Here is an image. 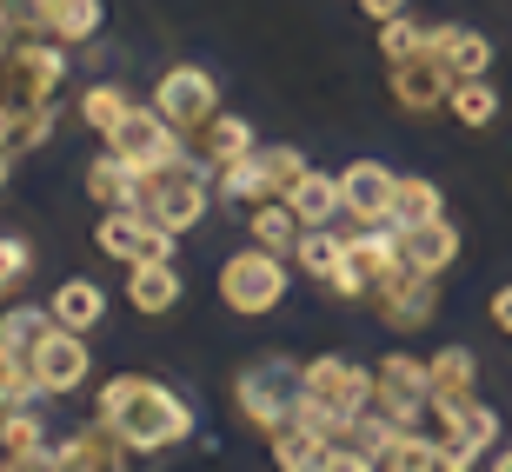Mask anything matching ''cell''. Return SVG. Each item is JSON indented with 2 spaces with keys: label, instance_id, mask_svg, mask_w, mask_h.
I'll use <instances>...</instances> for the list:
<instances>
[{
  "label": "cell",
  "instance_id": "3957f363",
  "mask_svg": "<svg viewBox=\"0 0 512 472\" xmlns=\"http://www.w3.org/2000/svg\"><path fill=\"white\" fill-rule=\"evenodd\" d=\"M300 173H306L300 147H253V153H240L233 167L213 173V187H220V200H247V207H260V200H286Z\"/></svg>",
  "mask_w": 512,
  "mask_h": 472
},
{
  "label": "cell",
  "instance_id": "4316f807",
  "mask_svg": "<svg viewBox=\"0 0 512 472\" xmlns=\"http://www.w3.org/2000/svg\"><path fill=\"white\" fill-rule=\"evenodd\" d=\"M433 40L446 47V60H453L459 80H473V74H486V67H493V40L473 34V27H433Z\"/></svg>",
  "mask_w": 512,
  "mask_h": 472
},
{
  "label": "cell",
  "instance_id": "83f0119b",
  "mask_svg": "<svg viewBox=\"0 0 512 472\" xmlns=\"http://www.w3.org/2000/svg\"><path fill=\"white\" fill-rule=\"evenodd\" d=\"M446 213V200H439L433 180H419V173H406L393 193V227H426V220H439Z\"/></svg>",
  "mask_w": 512,
  "mask_h": 472
},
{
  "label": "cell",
  "instance_id": "d6a6232c",
  "mask_svg": "<svg viewBox=\"0 0 512 472\" xmlns=\"http://www.w3.org/2000/svg\"><path fill=\"white\" fill-rule=\"evenodd\" d=\"M340 253H346V240H333L326 227H306V233H300V266L313 273V280H333Z\"/></svg>",
  "mask_w": 512,
  "mask_h": 472
},
{
  "label": "cell",
  "instance_id": "836d02e7",
  "mask_svg": "<svg viewBox=\"0 0 512 472\" xmlns=\"http://www.w3.org/2000/svg\"><path fill=\"white\" fill-rule=\"evenodd\" d=\"M34 399H40L34 366H0V413H27Z\"/></svg>",
  "mask_w": 512,
  "mask_h": 472
},
{
  "label": "cell",
  "instance_id": "ba28073f",
  "mask_svg": "<svg viewBox=\"0 0 512 472\" xmlns=\"http://www.w3.org/2000/svg\"><path fill=\"white\" fill-rule=\"evenodd\" d=\"M107 147H114L133 173H153V167H167V160H180V153H187V140H180V127H173L160 107H133V114L114 127V140H107Z\"/></svg>",
  "mask_w": 512,
  "mask_h": 472
},
{
  "label": "cell",
  "instance_id": "7a4b0ae2",
  "mask_svg": "<svg viewBox=\"0 0 512 472\" xmlns=\"http://www.w3.org/2000/svg\"><path fill=\"white\" fill-rule=\"evenodd\" d=\"M207 180H213V173L200 167L193 153H180V160H167V167L140 173V213L160 220L167 233L200 227V213H207Z\"/></svg>",
  "mask_w": 512,
  "mask_h": 472
},
{
  "label": "cell",
  "instance_id": "30bf717a",
  "mask_svg": "<svg viewBox=\"0 0 512 472\" xmlns=\"http://www.w3.org/2000/svg\"><path fill=\"white\" fill-rule=\"evenodd\" d=\"M300 379H306V393L320 399V406H333L340 419L373 413V373H360L353 359L320 353V359H306V366H300Z\"/></svg>",
  "mask_w": 512,
  "mask_h": 472
},
{
  "label": "cell",
  "instance_id": "ac0fdd59",
  "mask_svg": "<svg viewBox=\"0 0 512 472\" xmlns=\"http://www.w3.org/2000/svg\"><path fill=\"white\" fill-rule=\"evenodd\" d=\"M286 207L300 213V227H333V213L346 207V193H340V180H326V173L306 167L300 180H293V193H286Z\"/></svg>",
  "mask_w": 512,
  "mask_h": 472
},
{
  "label": "cell",
  "instance_id": "ffe728a7",
  "mask_svg": "<svg viewBox=\"0 0 512 472\" xmlns=\"http://www.w3.org/2000/svg\"><path fill=\"white\" fill-rule=\"evenodd\" d=\"M266 439H273V459H280L286 472H320V466H326V446H333L326 433H313V426H300V419L273 426Z\"/></svg>",
  "mask_w": 512,
  "mask_h": 472
},
{
  "label": "cell",
  "instance_id": "4dcf8cb0",
  "mask_svg": "<svg viewBox=\"0 0 512 472\" xmlns=\"http://www.w3.org/2000/svg\"><path fill=\"white\" fill-rule=\"evenodd\" d=\"M426 373H433V393H473L479 366H473V353H466V346H446L439 359H426ZM433 393H426V399H433Z\"/></svg>",
  "mask_w": 512,
  "mask_h": 472
},
{
  "label": "cell",
  "instance_id": "e0dca14e",
  "mask_svg": "<svg viewBox=\"0 0 512 472\" xmlns=\"http://www.w3.org/2000/svg\"><path fill=\"white\" fill-rule=\"evenodd\" d=\"M399 246H406V266L433 280V273H446V266H453L459 233H453V220L439 213V220H426V227H399Z\"/></svg>",
  "mask_w": 512,
  "mask_h": 472
},
{
  "label": "cell",
  "instance_id": "5b68a950",
  "mask_svg": "<svg viewBox=\"0 0 512 472\" xmlns=\"http://www.w3.org/2000/svg\"><path fill=\"white\" fill-rule=\"evenodd\" d=\"M426 406H433L439 439H446V472L473 466V459L499 439V413H486V406H479L473 393H433Z\"/></svg>",
  "mask_w": 512,
  "mask_h": 472
},
{
  "label": "cell",
  "instance_id": "9a60e30c",
  "mask_svg": "<svg viewBox=\"0 0 512 472\" xmlns=\"http://www.w3.org/2000/svg\"><path fill=\"white\" fill-rule=\"evenodd\" d=\"M127 453H133L127 439H120L107 419H94L87 433H74V439H60V446H54V466L60 472H100V466H127Z\"/></svg>",
  "mask_w": 512,
  "mask_h": 472
},
{
  "label": "cell",
  "instance_id": "cb8c5ba5",
  "mask_svg": "<svg viewBox=\"0 0 512 472\" xmlns=\"http://www.w3.org/2000/svg\"><path fill=\"white\" fill-rule=\"evenodd\" d=\"M54 313H40V306H14V313H0V366H27L34 340L47 333Z\"/></svg>",
  "mask_w": 512,
  "mask_h": 472
},
{
  "label": "cell",
  "instance_id": "8992f818",
  "mask_svg": "<svg viewBox=\"0 0 512 472\" xmlns=\"http://www.w3.org/2000/svg\"><path fill=\"white\" fill-rule=\"evenodd\" d=\"M386 67H393V100L406 114H433L439 100H453V87H459L453 60H446V47L433 40V27H426V47H413L406 60H386Z\"/></svg>",
  "mask_w": 512,
  "mask_h": 472
},
{
  "label": "cell",
  "instance_id": "484cf974",
  "mask_svg": "<svg viewBox=\"0 0 512 472\" xmlns=\"http://www.w3.org/2000/svg\"><path fill=\"white\" fill-rule=\"evenodd\" d=\"M380 466H399V472L446 466V439H419L413 426H393V433H386V453H380Z\"/></svg>",
  "mask_w": 512,
  "mask_h": 472
},
{
  "label": "cell",
  "instance_id": "52a82bcc",
  "mask_svg": "<svg viewBox=\"0 0 512 472\" xmlns=\"http://www.w3.org/2000/svg\"><path fill=\"white\" fill-rule=\"evenodd\" d=\"M300 366H286V359H253L247 373L233 379V393H240V406H247V419L253 426H286L293 419V406H300Z\"/></svg>",
  "mask_w": 512,
  "mask_h": 472
},
{
  "label": "cell",
  "instance_id": "277c9868",
  "mask_svg": "<svg viewBox=\"0 0 512 472\" xmlns=\"http://www.w3.org/2000/svg\"><path fill=\"white\" fill-rule=\"evenodd\" d=\"M220 300L233 313H273L286 300V266L273 246H247V253H233L220 266Z\"/></svg>",
  "mask_w": 512,
  "mask_h": 472
},
{
  "label": "cell",
  "instance_id": "2e32d148",
  "mask_svg": "<svg viewBox=\"0 0 512 472\" xmlns=\"http://www.w3.org/2000/svg\"><path fill=\"white\" fill-rule=\"evenodd\" d=\"M187 153H193L207 173H220V167H233L240 153H253V127H247L240 114H213L200 133H187Z\"/></svg>",
  "mask_w": 512,
  "mask_h": 472
},
{
  "label": "cell",
  "instance_id": "d6986e66",
  "mask_svg": "<svg viewBox=\"0 0 512 472\" xmlns=\"http://www.w3.org/2000/svg\"><path fill=\"white\" fill-rule=\"evenodd\" d=\"M127 300L140 306V313H167V306L180 300V273H173V260H140V266H127Z\"/></svg>",
  "mask_w": 512,
  "mask_h": 472
},
{
  "label": "cell",
  "instance_id": "f1b7e54d",
  "mask_svg": "<svg viewBox=\"0 0 512 472\" xmlns=\"http://www.w3.org/2000/svg\"><path fill=\"white\" fill-rule=\"evenodd\" d=\"M453 120L459 127H486V120H499V87H486V74H473V80H459L453 87Z\"/></svg>",
  "mask_w": 512,
  "mask_h": 472
},
{
  "label": "cell",
  "instance_id": "5bb4252c",
  "mask_svg": "<svg viewBox=\"0 0 512 472\" xmlns=\"http://www.w3.org/2000/svg\"><path fill=\"white\" fill-rule=\"evenodd\" d=\"M340 193H346V213H353L360 227H380V220H393L399 180L380 167V160H353V167L340 173Z\"/></svg>",
  "mask_w": 512,
  "mask_h": 472
},
{
  "label": "cell",
  "instance_id": "7402d4cb",
  "mask_svg": "<svg viewBox=\"0 0 512 472\" xmlns=\"http://www.w3.org/2000/svg\"><path fill=\"white\" fill-rule=\"evenodd\" d=\"M47 313H54L60 326H74V333H94L100 313H107V293H100L94 280H67L54 300H47Z\"/></svg>",
  "mask_w": 512,
  "mask_h": 472
},
{
  "label": "cell",
  "instance_id": "6da1fadb",
  "mask_svg": "<svg viewBox=\"0 0 512 472\" xmlns=\"http://www.w3.org/2000/svg\"><path fill=\"white\" fill-rule=\"evenodd\" d=\"M94 419H107L133 453H160V446H180L193 433V413L180 406V393H167L160 379L147 373H120L100 386V406Z\"/></svg>",
  "mask_w": 512,
  "mask_h": 472
},
{
  "label": "cell",
  "instance_id": "8d00e7d4",
  "mask_svg": "<svg viewBox=\"0 0 512 472\" xmlns=\"http://www.w3.org/2000/svg\"><path fill=\"white\" fill-rule=\"evenodd\" d=\"M493 320L512 333V286H499V293H493Z\"/></svg>",
  "mask_w": 512,
  "mask_h": 472
},
{
  "label": "cell",
  "instance_id": "7c38bea8",
  "mask_svg": "<svg viewBox=\"0 0 512 472\" xmlns=\"http://www.w3.org/2000/svg\"><path fill=\"white\" fill-rule=\"evenodd\" d=\"M426 393H433L426 359H413V353H386L380 359V373H373V406H380L393 426H413L419 406H426Z\"/></svg>",
  "mask_w": 512,
  "mask_h": 472
},
{
  "label": "cell",
  "instance_id": "1f68e13d",
  "mask_svg": "<svg viewBox=\"0 0 512 472\" xmlns=\"http://www.w3.org/2000/svg\"><path fill=\"white\" fill-rule=\"evenodd\" d=\"M133 114V100H127V87H94L87 94V107H80V120L100 133V140H114V127Z\"/></svg>",
  "mask_w": 512,
  "mask_h": 472
},
{
  "label": "cell",
  "instance_id": "4fadbf2b",
  "mask_svg": "<svg viewBox=\"0 0 512 472\" xmlns=\"http://www.w3.org/2000/svg\"><path fill=\"white\" fill-rule=\"evenodd\" d=\"M173 233L160 227V220H147L140 207H107V220H100V253L120 266H140V260H167Z\"/></svg>",
  "mask_w": 512,
  "mask_h": 472
},
{
  "label": "cell",
  "instance_id": "e575fe53",
  "mask_svg": "<svg viewBox=\"0 0 512 472\" xmlns=\"http://www.w3.org/2000/svg\"><path fill=\"white\" fill-rule=\"evenodd\" d=\"M413 47H426V27H419V20H406V14L380 20V54L386 60H406Z\"/></svg>",
  "mask_w": 512,
  "mask_h": 472
},
{
  "label": "cell",
  "instance_id": "f35d334b",
  "mask_svg": "<svg viewBox=\"0 0 512 472\" xmlns=\"http://www.w3.org/2000/svg\"><path fill=\"white\" fill-rule=\"evenodd\" d=\"M7 167H14V153H7V147H0V187H7Z\"/></svg>",
  "mask_w": 512,
  "mask_h": 472
},
{
  "label": "cell",
  "instance_id": "ab89813d",
  "mask_svg": "<svg viewBox=\"0 0 512 472\" xmlns=\"http://www.w3.org/2000/svg\"><path fill=\"white\" fill-rule=\"evenodd\" d=\"M499 472H512V446H506V453H499Z\"/></svg>",
  "mask_w": 512,
  "mask_h": 472
},
{
  "label": "cell",
  "instance_id": "8fae6325",
  "mask_svg": "<svg viewBox=\"0 0 512 472\" xmlns=\"http://www.w3.org/2000/svg\"><path fill=\"white\" fill-rule=\"evenodd\" d=\"M27 366H34L40 393H74L80 379H87V366H94V353H87V340H80L74 326L47 320V333H40L34 353H27Z\"/></svg>",
  "mask_w": 512,
  "mask_h": 472
},
{
  "label": "cell",
  "instance_id": "d590c367",
  "mask_svg": "<svg viewBox=\"0 0 512 472\" xmlns=\"http://www.w3.org/2000/svg\"><path fill=\"white\" fill-rule=\"evenodd\" d=\"M27 273H34V253H27V240H0V293H14Z\"/></svg>",
  "mask_w": 512,
  "mask_h": 472
},
{
  "label": "cell",
  "instance_id": "74e56055",
  "mask_svg": "<svg viewBox=\"0 0 512 472\" xmlns=\"http://www.w3.org/2000/svg\"><path fill=\"white\" fill-rule=\"evenodd\" d=\"M360 7H366L373 20H393V14H406V0H360Z\"/></svg>",
  "mask_w": 512,
  "mask_h": 472
},
{
  "label": "cell",
  "instance_id": "d4e9b609",
  "mask_svg": "<svg viewBox=\"0 0 512 472\" xmlns=\"http://www.w3.org/2000/svg\"><path fill=\"white\" fill-rule=\"evenodd\" d=\"M380 306H386V320H393L399 333H413V326L433 320V280H426V273H406V280H399Z\"/></svg>",
  "mask_w": 512,
  "mask_h": 472
},
{
  "label": "cell",
  "instance_id": "44dd1931",
  "mask_svg": "<svg viewBox=\"0 0 512 472\" xmlns=\"http://www.w3.org/2000/svg\"><path fill=\"white\" fill-rule=\"evenodd\" d=\"M87 193H94L100 207H140V173H133L127 160L107 147V160H94V167H87Z\"/></svg>",
  "mask_w": 512,
  "mask_h": 472
},
{
  "label": "cell",
  "instance_id": "f546056e",
  "mask_svg": "<svg viewBox=\"0 0 512 472\" xmlns=\"http://www.w3.org/2000/svg\"><path fill=\"white\" fill-rule=\"evenodd\" d=\"M300 213L286 207V200H260V207H253V240L260 246H300Z\"/></svg>",
  "mask_w": 512,
  "mask_h": 472
},
{
  "label": "cell",
  "instance_id": "9c48e42d",
  "mask_svg": "<svg viewBox=\"0 0 512 472\" xmlns=\"http://www.w3.org/2000/svg\"><path fill=\"white\" fill-rule=\"evenodd\" d=\"M153 107H160V114L180 127V140H187V133H200L220 114V87H213L207 67H167L160 87H153Z\"/></svg>",
  "mask_w": 512,
  "mask_h": 472
},
{
  "label": "cell",
  "instance_id": "603a6c76",
  "mask_svg": "<svg viewBox=\"0 0 512 472\" xmlns=\"http://www.w3.org/2000/svg\"><path fill=\"white\" fill-rule=\"evenodd\" d=\"M0 446H7V466H54V446L40 439L34 413H0Z\"/></svg>",
  "mask_w": 512,
  "mask_h": 472
}]
</instances>
